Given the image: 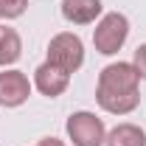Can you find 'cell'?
<instances>
[{
  "label": "cell",
  "instance_id": "1",
  "mask_svg": "<svg viewBox=\"0 0 146 146\" xmlns=\"http://www.w3.org/2000/svg\"><path fill=\"white\" fill-rule=\"evenodd\" d=\"M138 82H141V76H138L132 62H112V65H107L98 73V84H96L98 107L104 112H110V115H129L141 104Z\"/></svg>",
  "mask_w": 146,
  "mask_h": 146
},
{
  "label": "cell",
  "instance_id": "2",
  "mask_svg": "<svg viewBox=\"0 0 146 146\" xmlns=\"http://www.w3.org/2000/svg\"><path fill=\"white\" fill-rule=\"evenodd\" d=\"M129 36V20L121 14V11H110L98 20V25L93 28V45L96 51L104 56H112L124 48Z\"/></svg>",
  "mask_w": 146,
  "mask_h": 146
},
{
  "label": "cell",
  "instance_id": "3",
  "mask_svg": "<svg viewBox=\"0 0 146 146\" xmlns=\"http://www.w3.org/2000/svg\"><path fill=\"white\" fill-rule=\"evenodd\" d=\"M48 62H54L56 68H62L65 73H76L84 65V42L70 31L51 36L48 42Z\"/></svg>",
  "mask_w": 146,
  "mask_h": 146
},
{
  "label": "cell",
  "instance_id": "4",
  "mask_svg": "<svg viewBox=\"0 0 146 146\" xmlns=\"http://www.w3.org/2000/svg\"><path fill=\"white\" fill-rule=\"evenodd\" d=\"M65 129H68V138L73 141V146H104V141H107L104 121L87 110L73 112L65 124Z\"/></svg>",
  "mask_w": 146,
  "mask_h": 146
},
{
  "label": "cell",
  "instance_id": "5",
  "mask_svg": "<svg viewBox=\"0 0 146 146\" xmlns=\"http://www.w3.org/2000/svg\"><path fill=\"white\" fill-rule=\"evenodd\" d=\"M31 96V82L23 70H3L0 73V107L14 110L25 104Z\"/></svg>",
  "mask_w": 146,
  "mask_h": 146
},
{
  "label": "cell",
  "instance_id": "6",
  "mask_svg": "<svg viewBox=\"0 0 146 146\" xmlns=\"http://www.w3.org/2000/svg\"><path fill=\"white\" fill-rule=\"evenodd\" d=\"M68 84H70V73H65L62 68H56L54 62H48V59L34 70V87L42 96H48V98L62 96L68 90Z\"/></svg>",
  "mask_w": 146,
  "mask_h": 146
},
{
  "label": "cell",
  "instance_id": "7",
  "mask_svg": "<svg viewBox=\"0 0 146 146\" xmlns=\"http://www.w3.org/2000/svg\"><path fill=\"white\" fill-rule=\"evenodd\" d=\"M101 0H62V17L73 25H90L101 17Z\"/></svg>",
  "mask_w": 146,
  "mask_h": 146
},
{
  "label": "cell",
  "instance_id": "8",
  "mask_svg": "<svg viewBox=\"0 0 146 146\" xmlns=\"http://www.w3.org/2000/svg\"><path fill=\"white\" fill-rule=\"evenodd\" d=\"M104 146H146V132L138 124H115L107 132Z\"/></svg>",
  "mask_w": 146,
  "mask_h": 146
},
{
  "label": "cell",
  "instance_id": "9",
  "mask_svg": "<svg viewBox=\"0 0 146 146\" xmlns=\"http://www.w3.org/2000/svg\"><path fill=\"white\" fill-rule=\"evenodd\" d=\"M20 56H23V39L14 28L3 25L0 28V68H9L14 65Z\"/></svg>",
  "mask_w": 146,
  "mask_h": 146
},
{
  "label": "cell",
  "instance_id": "10",
  "mask_svg": "<svg viewBox=\"0 0 146 146\" xmlns=\"http://www.w3.org/2000/svg\"><path fill=\"white\" fill-rule=\"evenodd\" d=\"M28 0H0V17L3 20H17L25 14Z\"/></svg>",
  "mask_w": 146,
  "mask_h": 146
},
{
  "label": "cell",
  "instance_id": "11",
  "mask_svg": "<svg viewBox=\"0 0 146 146\" xmlns=\"http://www.w3.org/2000/svg\"><path fill=\"white\" fill-rule=\"evenodd\" d=\"M132 65H135V70L141 79H146V42L143 45H138V51H135V59H132Z\"/></svg>",
  "mask_w": 146,
  "mask_h": 146
},
{
  "label": "cell",
  "instance_id": "12",
  "mask_svg": "<svg viewBox=\"0 0 146 146\" xmlns=\"http://www.w3.org/2000/svg\"><path fill=\"white\" fill-rule=\"evenodd\" d=\"M36 146H65V143H62L59 138H42V141H39Z\"/></svg>",
  "mask_w": 146,
  "mask_h": 146
}]
</instances>
